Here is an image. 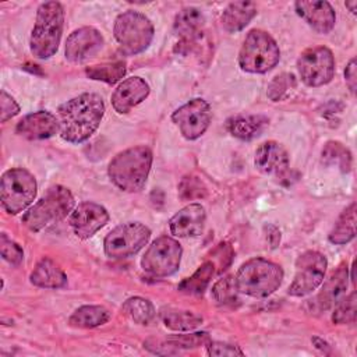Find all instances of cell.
I'll list each match as a JSON object with an SVG mask.
<instances>
[{
    "label": "cell",
    "instance_id": "obj_1",
    "mask_svg": "<svg viewBox=\"0 0 357 357\" xmlns=\"http://www.w3.org/2000/svg\"><path fill=\"white\" fill-rule=\"evenodd\" d=\"M105 114V102L100 95L85 92L64 102L57 110L59 134L73 144L92 137Z\"/></svg>",
    "mask_w": 357,
    "mask_h": 357
},
{
    "label": "cell",
    "instance_id": "obj_2",
    "mask_svg": "<svg viewBox=\"0 0 357 357\" xmlns=\"http://www.w3.org/2000/svg\"><path fill=\"white\" fill-rule=\"evenodd\" d=\"M152 159V151L145 145L127 148L110 160L107 166L109 178L121 191L137 192L146 183Z\"/></svg>",
    "mask_w": 357,
    "mask_h": 357
},
{
    "label": "cell",
    "instance_id": "obj_3",
    "mask_svg": "<svg viewBox=\"0 0 357 357\" xmlns=\"http://www.w3.org/2000/svg\"><path fill=\"white\" fill-rule=\"evenodd\" d=\"M64 25V10L59 1H45L36 10L35 25L29 39L31 53L39 59H50L59 49Z\"/></svg>",
    "mask_w": 357,
    "mask_h": 357
},
{
    "label": "cell",
    "instance_id": "obj_4",
    "mask_svg": "<svg viewBox=\"0 0 357 357\" xmlns=\"http://www.w3.org/2000/svg\"><path fill=\"white\" fill-rule=\"evenodd\" d=\"M283 269L262 257L251 258L241 264L238 268L234 282L238 293L250 297L262 298L275 293L283 282Z\"/></svg>",
    "mask_w": 357,
    "mask_h": 357
},
{
    "label": "cell",
    "instance_id": "obj_5",
    "mask_svg": "<svg viewBox=\"0 0 357 357\" xmlns=\"http://www.w3.org/2000/svg\"><path fill=\"white\" fill-rule=\"evenodd\" d=\"M74 204V197L67 187L52 185L25 212L22 223L31 231H40L67 218L73 212Z\"/></svg>",
    "mask_w": 357,
    "mask_h": 357
},
{
    "label": "cell",
    "instance_id": "obj_6",
    "mask_svg": "<svg viewBox=\"0 0 357 357\" xmlns=\"http://www.w3.org/2000/svg\"><path fill=\"white\" fill-rule=\"evenodd\" d=\"M280 60V49L276 40L262 29H251L238 52V66L251 74H264L272 70Z\"/></svg>",
    "mask_w": 357,
    "mask_h": 357
},
{
    "label": "cell",
    "instance_id": "obj_7",
    "mask_svg": "<svg viewBox=\"0 0 357 357\" xmlns=\"http://www.w3.org/2000/svg\"><path fill=\"white\" fill-rule=\"evenodd\" d=\"M153 32L151 20L139 11L128 10L114 20L113 33L124 54H138L148 49Z\"/></svg>",
    "mask_w": 357,
    "mask_h": 357
},
{
    "label": "cell",
    "instance_id": "obj_8",
    "mask_svg": "<svg viewBox=\"0 0 357 357\" xmlns=\"http://www.w3.org/2000/svg\"><path fill=\"white\" fill-rule=\"evenodd\" d=\"M38 184L31 172L14 167L3 173L0 181V199L4 211L10 215L24 212L35 199Z\"/></svg>",
    "mask_w": 357,
    "mask_h": 357
},
{
    "label": "cell",
    "instance_id": "obj_9",
    "mask_svg": "<svg viewBox=\"0 0 357 357\" xmlns=\"http://www.w3.org/2000/svg\"><path fill=\"white\" fill-rule=\"evenodd\" d=\"M181 244L169 236L158 237L141 258V268L151 276L166 278L173 275L181 262Z\"/></svg>",
    "mask_w": 357,
    "mask_h": 357
},
{
    "label": "cell",
    "instance_id": "obj_10",
    "mask_svg": "<svg viewBox=\"0 0 357 357\" xmlns=\"http://www.w3.org/2000/svg\"><path fill=\"white\" fill-rule=\"evenodd\" d=\"M328 259L315 250L304 251L296 259V273L287 293L293 297H304L317 290L326 273Z\"/></svg>",
    "mask_w": 357,
    "mask_h": 357
},
{
    "label": "cell",
    "instance_id": "obj_11",
    "mask_svg": "<svg viewBox=\"0 0 357 357\" xmlns=\"http://www.w3.org/2000/svg\"><path fill=\"white\" fill-rule=\"evenodd\" d=\"M151 230L139 222H128L114 227L103 240V250L109 258L120 259L137 254L149 241Z\"/></svg>",
    "mask_w": 357,
    "mask_h": 357
},
{
    "label": "cell",
    "instance_id": "obj_12",
    "mask_svg": "<svg viewBox=\"0 0 357 357\" xmlns=\"http://www.w3.org/2000/svg\"><path fill=\"white\" fill-rule=\"evenodd\" d=\"M297 71L307 86H322L335 75V57L326 46H315L304 50L297 60Z\"/></svg>",
    "mask_w": 357,
    "mask_h": 357
},
{
    "label": "cell",
    "instance_id": "obj_13",
    "mask_svg": "<svg viewBox=\"0 0 357 357\" xmlns=\"http://www.w3.org/2000/svg\"><path fill=\"white\" fill-rule=\"evenodd\" d=\"M211 119V106L201 98L191 99L172 114V120L178 127L181 135L190 141L199 138L208 130Z\"/></svg>",
    "mask_w": 357,
    "mask_h": 357
},
{
    "label": "cell",
    "instance_id": "obj_14",
    "mask_svg": "<svg viewBox=\"0 0 357 357\" xmlns=\"http://www.w3.org/2000/svg\"><path fill=\"white\" fill-rule=\"evenodd\" d=\"M109 222V213L100 204L85 201L73 209L68 223L74 234L82 240L92 237Z\"/></svg>",
    "mask_w": 357,
    "mask_h": 357
},
{
    "label": "cell",
    "instance_id": "obj_15",
    "mask_svg": "<svg viewBox=\"0 0 357 357\" xmlns=\"http://www.w3.org/2000/svg\"><path fill=\"white\" fill-rule=\"evenodd\" d=\"M102 33L93 26H81L70 33L64 54L71 63H82L93 57L103 46Z\"/></svg>",
    "mask_w": 357,
    "mask_h": 357
},
{
    "label": "cell",
    "instance_id": "obj_16",
    "mask_svg": "<svg viewBox=\"0 0 357 357\" xmlns=\"http://www.w3.org/2000/svg\"><path fill=\"white\" fill-rule=\"evenodd\" d=\"M254 165L264 174L283 178L289 173L290 158L282 144L265 141L255 151Z\"/></svg>",
    "mask_w": 357,
    "mask_h": 357
},
{
    "label": "cell",
    "instance_id": "obj_17",
    "mask_svg": "<svg viewBox=\"0 0 357 357\" xmlns=\"http://www.w3.org/2000/svg\"><path fill=\"white\" fill-rule=\"evenodd\" d=\"M294 10L318 33H329L335 26L336 14L328 1L300 0L294 3Z\"/></svg>",
    "mask_w": 357,
    "mask_h": 357
},
{
    "label": "cell",
    "instance_id": "obj_18",
    "mask_svg": "<svg viewBox=\"0 0 357 357\" xmlns=\"http://www.w3.org/2000/svg\"><path fill=\"white\" fill-rule=\"evenodd\" d=\"M206 222V212L205 208L198 204L192 202L181 208L177 213H174L169 220L170 233L176 237L187 238V237H197L204 231Z\"/></svg>",
    "mask_w": 357,
    "mask_h": 357
},
{
    "label": "cell",
    "instance_id": "obj_19",
    "mask_svg": "<svg viewBox=\"0 0 357 357\" xmlns=\"http://www.w3.org/2000/svg\"><path fill=\"white\" fill-rule=\"evenodd\" d=\"M15 132L31 141L47 139L59 132V119L47 110H38L24 116L17 123Z\"/></svg>",
    "mask_w": 357,
    "mask_h": 357
},
{
    "label": "cell",
    "instance_id": "obj_20",
    "mask_svg": "<svg viewBox=\"0 0 357 357\" xmlns=\"http://www.w3.org/2000/svg\"><path fill=\"white\" fill-rule=\"evenodd\" d=\"M149 84L141 77L124 79L112 93V106L119 114L128 113L149 95Z\"/></svg>",
    "mask_w": 357,
    "mask_h": 357
},
{
    "label": "cell",
    "instance_id": "obj_21",
    "mask_svg": "<svg viewBox=\"0 0 357 357\" xmlns=\"http://www.w3.org/2000/svg\"><path fill=\"white\" fill-rule=\"evenodd\" d=\"M347 283H349V268H347V264L343 262L329 275L319 294L317 296V304L319 310H328L333 307L339 300H342L346 296Z\"/></svg>",
    "mask_w": 357,
    "mask_h": 357
},
{
    "label": "cell",
    "instance_id": "obj_22",
    "mask_svg": "<svg viewBox=\"0 0 357 357\" xmlns=\"http://www.w3.org/2000/svg\"><path fill=\"white\" fill-rule=\"evenodd\" d=\"M205 17L197 7H185L180 10L174 18V31L184 45L197 42L202 36Z\"/></svg>",
    "mask_w": 357,
    "mask_h": 357
},
{
    "label": "cell",
    "instance_id": "obj_23",
    "mask_svg": "<svg viewBox=\"0 0 357 357\" xmlns=\"http://www.w3.org/2000/svg\"><path fill=\"white\" fill-rule=\"evenodd\" d=\"M269 120L262 114H237L226 121V130L238 139H252L266 128Z\"/></svg>",
    "mask_w": 357,
    "mask_h": 357
},
{
    "label": "cell",
    "instance_id": "obj_24",
    "mask_svg": "<svg viewBox=\"0 0 357 357\" xmlns=\"http://www.w3.org/2000/svg\"><path fill=\"white\" fill-rule=\"evenodd\" d=\"M257 14V6L252 1H233L227 4L220 17L225 31L236 33L245 28Z\"/></svg>",
    "mask_w": 357,
    "mask_h": 357
},
{
    "label": "cell",
    "instance_id": "obj_25",
    "mask_svg": "<svg viewBox=\"0 0 357 357\" xmlns=\"http://www.w3.org/2000/svg\"><path fill=\"white\" fill-rule=\"evenodd\" d=\"M29 280L33 286L42 289H60L67 284V276L63 269L50 258H42L33 271Z\"/></svg>",
    "mask_w": 357,
    "mask_h": 357
},
{
    "label": "cell",
    "instance_id": "obj_26",
    "mask_svg": "<svg viewBox=\"0 0 357 357\" xmlns=\"http://www.w3.org/2000/svg\"><path fill=\"white\" fill-rule=\"evenodd\" d=\"M160 319L166 328L176 332H191L202 324V317L188 311L173 307H166L160 311Z\"/></svg>",
    "mask_w": 357,
    "mask_h": 357
},
{
    "label": "cell",
    "instance_id": "obj_27",
    "mask_svg": "<svg viewBox=\"0 0 357 357\" xmlns=\"http://www.w3.org/2000/svg\"><path fill=\"white\" fill-rule=\"evenodd\" d=\"M110 319V312L102 305H82L77 308L68 318V325L73 328L91 329L106 324Z\"/></svg>",
    "mask_w": 357,
    "mask_h": 357
},
{
    "label": "cell",
    "instance_id": "obj_28",
    "mask_svg": "<svg viewBox=\"0 0 357 357\" xmlns=\"http://www.w3.org/2000/svg\"><path fill=\"white\" fill-rule=\"evenodd\" d=\"M356 236V202H351L337 218L335 226L328 234L332 244H346Z\"/></svg>",
    "mask_w": 357,
    "mask_h": 357
},
{
    "label": "cell",
    "instance_id": "obj_29",
    "mask_svg": "<svg viewBox=\"0 0 357 357\" xmlns=\"http://www.w3.org/2000/svg\"><path fill=\"white\" fill-rule=\"evenodd\" d=\"M322 162L326 166H335L343 173L351 170L353 158L347 146L339 141H328L322 149Z\"/></svg>",
    "mask_w": 357,
    "mask_h": 357
},
{
    "label": "cell",
    "instance_id": "obj_30",
    "mask_svg": "<svg viewBox=\"0 0 357 357\" xmlns=\"http://www.w3.org/2000/svg\"><path fill=\"white\" fill-rule=\"evenodd\" d=\"M215 273V264L212 261H205L198 269L187 279L178 284V290L187 294H202L208 287L212 276Z\"/></svg>",
    "mask_w": 357,
    "mask_h": 357
},
{
    "label": "cell",
    "instance_id": "obj_31",
    "mask_svg": "<svg viewBox=\"0 0 357 357\" xmlns=\"http://www.w3.org/2000/svg\"><path fill=\"white\" fill-rule=\"evenodd\" d=\"M121 311L135 324L148 325L155 317V308L148 298L135 296L130 297L121 305Z\"/></svg>",
    "mask_w": 357,
    "mask_h": 357
},
{
    "label": "cell",
    "instance_id": "obj_32",
    "mask_svg": "<svg viewBox=\"0 0 357 357\" xmlns=\"http://www.w3.org/2000/svg\"><path fill=\"white\" fill-rule=\"evenodd\" d=\"M85 74L88 78L95 81H102L106 84H116L126 74V63L124 61H113L103 63L98 66H91L85 68Z\"/></svg>",
    "mask_w": 357,
    "mask_h": 357
},
{
    "label": "cell",
    "instance_id": "obj_33",
    "mask_svg": "<svg viewBox=\"0 0 357 357\" xmlns=\"http://www.w3.org/2000/svg\"><path fill=\"white\" fill-rule=\"evenodd\" d=\"M297 86L296 75L291 73H282L276 75L268 85L266 95L272 102H280L287 99Z\"/></svg>",
    "mask_w": 357,
    "mask_h": 357
},
{
    "label": "cell",
    "instance_id": "obj_34",
    "mask_svg": "<svg viewBox=\"0 0 357 357\" xmlns=\"http://www.w3.org/2000/svg\"><path fill=\"white\" fill-rule=\"evenodd\" d=\"M211 342V337L206 332H191V333H178L167 336L162 342V347H176V349H195L199 346H206Z\"/></svg>",
    "mask_w": 357,
    "mask_h": 357
},
{
    "label": "cell",
    "instance_id": "obj_35",
    "mask_svg": "<svg viewBox=\"0 0 357 357\" xmlns=\"http://www.w3.org/2000/svg\"><path fill=\"white\" fill-rule=\"evenodd\" d=\"M357 314V297L356 291H351L347 297L344 296L335 304V310L332 312V322L337 325L354 324Z\"/></svg>",
    "mask_w": 357,
    "mask_h": 357
},
{
    "label": "cell",
    "instance_id": "obj_36",
    "mask_svg": "<svg viewBox=\"0 0 357 357\" xmlns=\"http://www.w3.org/2000/svg\"><path fill=\"white\" fill-rule=\"evenodd\" d=\"M211 296L219 304H234L236 301H238V290H237L234 278L229 275L219 279L213 284L211 290Z\"/></svg>",
    "mask_w": 357,
    "mask_h": 357
},
{
    "label": "cell",
    "instance_id": "obj_37",
    "mask_svg": "<svg viewBox=\"0 0 357 357\" xmlns=\"http://www.w3.org/2000/svg\"><path fill=\"white\" fill-rule=\"evenodd\" d=\"M178 195L183 199H198L206 195V187L201 178L195 176H185L178 184Z\"/></svg>",
    "mask_w": 357,
    "mask_h": 357
},
{
    "label": "cell",
    "instance_id": "obj_38",
    "mask_svg": "<svg viewBox=\"0 0 357 357\" xmlns=\"http://www.w3.org/2000/svg\"><path fill=\"white\" fill-rule=\"evenodd\" d=\"M0 252L3 259L11 265H18L24 258L22 248L13 240H10L4 233L0 236Z\"/></svg>",
    "mask_w": 357,
    "mask_h": 357
},
{
    "label": "cell",
    "instance_id": "obj_39",
    "mask_svg": "<svg viewBox=\"0 0 357 357\" xmlns=\"http://www.w3.org/2000/svg\"><path fill=\"white\" fill-rule=\"evenodd\" d=\"M206 354L208 356H244V351L240 349V346L223 343V342H209L206 346Z\"/></svg>",
    "mask_w": 357,
    "mask_h": 357
},
{
    "label": "cell",
    "instance_id": "obj_40",
    "mask_svg": "<svg viewBox=\"0 0 357 357\" xmlns=\"http://www.w3.org/2000/svg\"><path fill=\"white\" fill-rule=\"evenodd\" d=\"M0 105H1V123H6L7 120L13 119L20 113V105L6 91L0 92Z\"/></svg>",
    "mask_w": 357,
    "mask_h": 357
},
{
    "label": "cell",
    "instance_id": "obj_41",
    "mask_svg": "<svg viewBox=\"0 0 357 357\" xmlns=\"http://www.w3.org/2000/svg\"><path fill=\"white\" fill-rule=\"evenodd\" d=\"M344 81L347 88L350 89L351 95H356V88H357V64L356 59H351L344 70Z\"/></svg>",
    "mask_w": 357,
    "mask_h": 357
},
{
    "label": "cell",
    "instance_id": "obj_42",
    "mask_svg": "<svg viewBox=\"0 0 357 357\" xmlns=\"http://www.w3.org/2000/svg\"><path fill=\"white\" fill-rule=\"evenodd\" d=\"M265 231H266V240L271 244V248H276L280 243V230L276 226H265Z\"/></svg>",
    "mask_w": 357,
    "mask_h": 357
},
{
    "label": "cell",
    "instance_id": "obj_43",
    "mask_svg": "<svg viewBox=\"0 0 357 357\" xmlns=\"http://www.w3.org/2000/svg\"><path fill=\"white\" fill-rule=\"evenodd\" d=\"M346 7L350 8V11L353 14H356V7H357V0H353V1H346Z\"/></svg>",
    "mask_w": 357,
    "mask_h": 357
}]
</instances>
